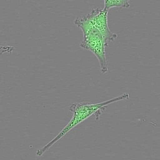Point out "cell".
Listing matches in <instances>:
<instances>
[{
    "mask_svg": "<svg viewBox=\"0 0 160 160\" xmlns=\"http://www.w3.org/2000/svg\"><path fill=\"white\" fill-rule=\"evenodd\" d=\"M108 11L103 8H94L90 13L85 15L91 23L99 30L108 46L118 38L117 34L109 29L108 22Z\"/></svg>",
    "mask_w": 160,
    "mask_h": 160,
    "instance_id": "3",
    "label": "cell"
},
{
    "mask_svg": "<svg viewBox=\"0 0 160 160\" xmlns=\"http://www.w3.org/2000/svg\"><path fill=\"white\" fill-rule=\"evenodd\" d=\"M130 97L131 96L128 93H125L111 99L98 103H88L83 102L80 103H72L69 108L70 111L73 114L72 118L52 140L49 141L42 148L37 150L36 153V156L41 157L48 150L62 139L70 131L92 115H95L96 120L98 121V119L102 114V112L105 111L108 106L116 102L128 100Z\"/></svg>",
    "mask_w": 160,
    "mask_h": 160,
    "instance_id": "1",
    "label": "cell"
},
{
    "mask_svg": "<svg viewBox=\"0 0 160 160\" xmlns=\"http://www.w3.org/2000/svg\"><path fill=\"white\" fill-rule=\"evenodd\" d=\"M132 0H103L105 10L108 11L112 8H128Z\"/></svg>",
    "mask_w": 160,
    "mask_h": 160,
    "instance_id": "4",
    "label": "cell"
},
{
    "mask_svg": "<svg viewBox=\"0 0 160 160\" xmlns=\"http://www.w3.org/2000/svg\"><path fill=\"white\" fill-rule=\"evenodd\" d=\"M15 50V48L11 45H0V56L3 55L4 53L12 54L14 52Z\"/></svg>",
    "mask_w": 160,
    "mask_h": 160,
    "instance_id": "5",
    "label": "cell"
},
{
    "mask_svg": "<svg viewBox=\"0 0 160 160\" xmlns=\"http://www.w3.org/2000/svg\"><path fill=\"white\" fill-rule=\"evenodd\" d=\"M74 24L79 28L83 35V39L80 43L81 48L93 53L99 62L100 71L106 73L108 70V60L106 55V48L108 47L103 36L88 20L86 16L77 18Z\"/></svg>",
    "mask_w": 160,
    "mask_h": 160,
    "instance_id": "2",
    "label": "cell"
}]
</instances>
